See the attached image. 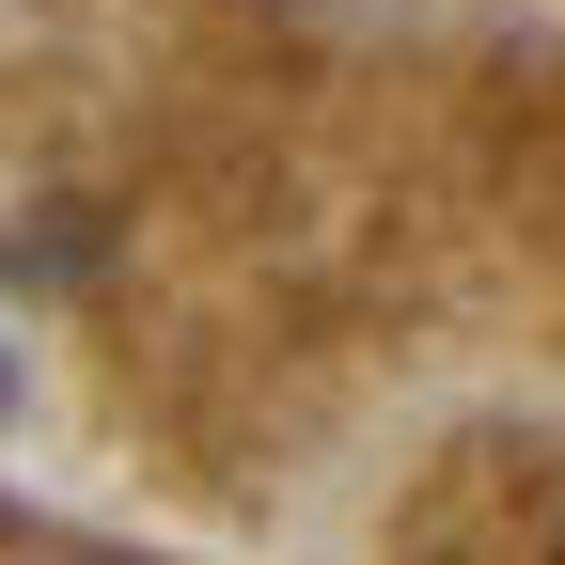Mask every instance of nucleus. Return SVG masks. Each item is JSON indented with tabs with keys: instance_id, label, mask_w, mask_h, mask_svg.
<instances>
[{
	"instance_id": "obj_1",
	"label": "nucleus",
	"mask_w": 565,
	"mask_h": 565,
	"mask_svg": "<svg viewBox=\"0 0 565 565\" xmlns=\"http://www.w3.org/2000/svg\"><path fill=\"white\" fill-rule=\"evenodd\" d=\"M0 345L189 534H565V0H0Z\"/></svg>"
}]
</instances>
